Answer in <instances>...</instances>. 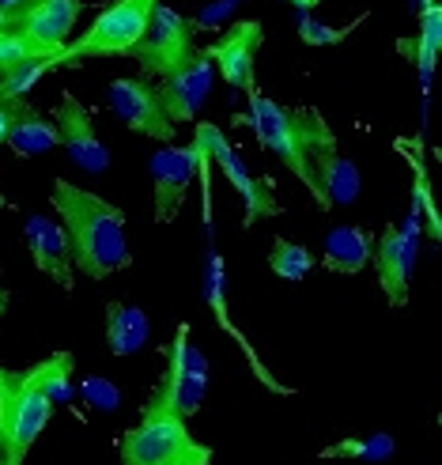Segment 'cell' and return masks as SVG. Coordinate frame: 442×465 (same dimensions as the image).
Listing matches in <instances>:
<instances>
[{
	"label": "cell",
	"mask_w": 442,
	"mask_h": 465,
	"mask_svg": "<svg viewBox=\"0 0 442 465\" xmlns=\"http://www.w3.org/2000/svg\"><path fill=\"white\" fill-rule=\"evenodd\" d=\"M19 99H0V144L8 141V125H12V114H15Z\"/></svg>",
	"instance_id": "28"
},
{
	"label": "cell",
	"mask_w": 442,
	"mask_h": 465,
	"mask_svg": "<svg viewBox=\"0 0 442 465\" xmlns=\"http://www.w3.org/2000/svg\"><path fill=\"white\" fill-rule=\"evenodd\" d=\"M27 250L38 272H45L61 292L76 288V269H73V250H68L64 227L54 223L50 216H31L27 220Z\"/></svg>",
	"instance_id": "15"
},
{
	"label": "cell",
	"mask_w": 442,
	"mask_h": 465,
	"mask_svg": "<svg viewBox=\"0 0 442 465\" xmlns=\"http://www.w3.org/2000/svg\"><path fill=\"white\" fill-rule=\"evenodd\" d=\"M265 42V31L258 19H239L231 23V27L220 35V42L212 45H201L204 57L212 61V68L227 80L231 91H258V84H253V61H258V50Z\"/></svg>",
	"instance_id": "9"
},
{
	"label": "cell",
	"mask_w": 442,
	"mask_h": 465,
	"mask_svg": "<svg viewBox=\"0 0 442 465\" xmlns=\"http://www.w3.org/2000/svg\"><path fill=\"white\" fill-rule=\"evenodd\" d=\"M106 344L113 356H133L148 344V314L129 303H106Z\"/></svg>",
	"instance_id": "18"
},
{
	"label": "cell",
	"mask_w": 442,
	"mask_h": 465,
	"mask_svg": "<svg viewBox=\"0 0 442 465\" xmlns=\"http://www.w3.org/2000/svg\"><path fill=\"white\" fill-rule=\"evenodd\" d=\"M204 299H208V307H212L216 311V322L223 325V330L231 333V337H235L239 341V348H242V352L250 356V363H253V371H258V379L265 382V386H272L276 393H288V386H280V382H276L272 375H269V371H265V363L258 360V356H253V348H250V341L235 330V325H231L227 322V307H223V258H220V253H212V258H208V276H204Z\"/></svg>",
	"instance_id": "20"
},
{
	"label": "cell",
	"mask_w": 442,
	"mask_h": 465,
	"mask_svg": "<svg viewBox=\"0 0 442 465\" xmlns=\"http://www.w3.org/2000/svg\"><path fill=\"white\" fill-rule=\"evenodd\" d=\"M352 31H356V23L352 27H325V23H318L314 15H299V38L307 45H333V42L348 38Z\"/></svg>",
	"instance_id": "26"
},
{
	"label": "cell",
	"mask_w": 442,
	"mask_h": 465,
	"mask_svg": "<svg viewBox=\"0 0 442 465\" xmlns=\"http://www.w3.org/2000/svg\"><path fill=\"white\" fill-rule=\"evenodd\" d=\"M54 416V401L45 398L42 363L12 371L0 363V465H23Z\"/></svg>",
	"instance_id": "3"
},
{
	"label": "cell",
	"mask_w": 442,
	"mask_h": 465,
	"mask_svg": "<svg viewBox=\"0 0 442 465\" xmlns=\"http://www.w3.org/2000/svg\"><path fill=\"white\" fill-rule=\"evenodd\" d=\"M80 12H83V0H34V5L15 19L12 31L34 45H45V50L61 54Z\"/></svg>",
	"instance_id": "14"
},
{
	"label": "cell",
	"mask_w": 442,
	"mask_h": 465,
	"mask_svg": "<svg viewBox=\"0 0 442 465\" xmlns=\"http://www.w3.org/2000/svg\"><path fill=\"white\" fill-rule=\"evenodd\" d=\"M438 42H442V5H438V0H427V8L420 15V35H416V38H401V54L416 61V73H420L424 91L431 87Z\"/></svg>",
	"instance_id": "19"
},
{
	"label": "cell",
	"mask_w": 442,
	"mask_h": 465,
	"mask_svg": "<svg viewBox=\"0 0 442 465\" xmlns=\"http://www.w3.org/2000/svg\"><path fill=\"white\" fill-rule=\"evenodd\" d=\"M193 144L204 152V159H216L220 163L223 178L235 185V193L242 197V208H246V213H242V227H253L258 220H269V216H280V201H276V193H272V182L250 174V167L242 163L239 148L227 144V136H223L220 125L201 122Z\"/></svg>",
	"instance_id": "5"
},
{
	"label": "cell",
	"mask_w": 442,
	"mask_h": 465,
	"mask_svg": "<svg viewBox=\"0 0 442 465\" xmlns=\"http://www.w3.org/2000/svg\"><path fill=\"white\" fill-rule=\"evenodd\" d=\"M370 250H375V235L367 227H352V223H340L325 235L321 246V265L337 272V276H356L367 269L370 262Z\"/></svg>",
	"instance_id": "16"
},
{
	"label": "cell",
	"mask_w": 442,
	"mask_h": 465,
	"mask_svg": "<svg viewBox=\"0 0 442 465\" xmlns=\"http://www.w3.org/2000/svg\"><path fill=\"white\" fill-rule=\"evenodd\" d=\"M19 159H34L57 148V125L45 118L38 106H31L27 99L15 103L12 114V125H8V141H5Z\"/></svg>",
	"instance_id": "17"
},
{
	"label": "cell",
	"mask_w": 442,
	"mask_h": 465,
	"mask_svg": "<svg viewBox=\"0 0 442 465\" xmlns=\"http://www.w3.org/2000/svg\"><path fill=\"white\" fill-rule=\"evenodd\" d=\"M155 5H162V0H110V5L91 19V27L80 35V42H64L54 68L76 64L87 57H129L133 45L148 31Z\"/></svg>",
	"instance_id": "4"
},
{
	"label": "cell",
	"mask_w": 442,
	"mask_h": 465,
	"mask_svg": "<svg viewBox=\"0 0 442 465\" xmlns=\"http://www.w3.org/2000/svg\"><path fill=\"white\" fill-rule=\"evenodd\" d=\"M34 5V0H0V12H5V19H8V27H15V19L23 15Z\"/></svg>",
	"instance_id": "27"
},
{
	"label": "cell",
	"mask_w": 442,
	"mask_h": 465,
	"mask_svg": "<svg viewBox=\"0 0 442 465\" xmlns=\"http://www.w3.org/2000/svg\"><path fill=\"white\" fill-rule=\"evenodd\" d=\"M73 379H76L73 352H54L50 360H42V386H45V398L54 405L73 401Z\"/></svg>",
	"instance_id": "24"
},
{
	"label": "cell",
	"mask_w": 442,
	"mask_h": 465,
	"mask_svg": "<svg viewBox=\"0 0 442 465\" xmlns=\"http://www.w3.org/2000/svg\"><path fill=\"white\" fill-rule=\"evenodd\" d=\"M57 144L64 148V155L76 163V167L91 171V174H103L110 167V152L106 144L99 141L95 125H91V114L87 106H80V99L73 91L61 95V106H57Z\"/></svg>",
	"instance_id": "13"
},
{
	"label": "cell",
	"mask_w": 442,
	"mask_h": 465,
	"mask_svg": "<svg viewBox=\"0 0 442 465\" xmlns=\"http://www.w3.org/2000/svg\"><path fill=\"white\" fill-rule=\"evenodd\" d=\"M197 167H204V152L197 144H167L152 155V201H155V220L171 223L178 216V208L190 193V182L197 174Z\"/></svg>",
	"instance_id": "11"
},
{
	"label": "cell",
	"mask_w": 442,
	"mask_h": 465,
	"mask_svg": "<svg viewBox=\"0 0 442 465\" xmlns=\"http://www.w3.org/2000/svg\"><path fill=\"white\" fill-rule=\"evenodd\" d=\"M159 386L167 390V398L178 409L182 420H193L201 412L204 393H208V360L190 344V325H178L174 344L167 352V371H162Z\"/></svg>",
	"instance_id": "8"
},
{
	"label": "cell",
	"mask_w": 442,
	"mask_h": 465,
	"mask_svg": "<svg viewBox=\"0 0 442 465\" xmlns=\"http://www.w3.org/2000/svg\"><path fill=\"white\" fill-rule=\"evenodd\" d=\"M5 314H8V292L0 288V318H5Z\"/></svg>",
	"instance_id": "30"
},
{
	"label": "cell",
	"mask_w": 442,
	"mask_h": 465,
	"mask_svg": "<svg viewBox=\"0 0 442 465\" xmlns=\"http://www.w3.org/2000/svg\"><path fill=\"white\" fill-rule=\"evenodd\" d=\"M393 454V435L378 431V435H367V439H340L333 447H321L318 461H337V458H359V461H382Z\"/></svg>",
	"instance_id": "23"
},
{
	"label": "cell",
	"mask_w": 442,
	"mask_h": 465,
	"mask_svg": "<svg viewBox=\"0 0 442 465\" xmlns=\"http://www.w3.org/2000/svg\"><path fill=\"white\" fill-rule=\"evenodd\" d=\"M416 231H420V213L412 208V216L401 223H389L382 231V239H375L370 262H375L382 295L393 311H401L408 303V288H412V269H416Z\"/></svg>",
	"instance_id": "7"
},
{
	"label": "cell",
	"mask_w": 442,
	"mask_h": 465,
	"mask_svg": "<svg viewBox=\"0 0 442 465\" xmlns=\"http://www.w3.org/2000/svg\"><path fill=\"white\" fill-rule=\"evenodd\" d=\"M212 61L204 57V50H197L185 57L171 76L155 80V95L162 103V114L171 118V125H185V122H197L201 114V103L208 99V91H212Z\"/></svg>",
	"instance_id": "10"
},
{
	"label": "cell",
	"mask_w": 442,
	"mask_h": 465,
	"mask_svg": "<svg viewBox=\"0 0 442 465\" xmlns=\"http://www.w3.org/2000/svg\"><path fill=\"white\" fill-rule=\"evenodd\" d=\"M0 208H8V197L5 193H0Z\"/></svg>",
	"instance_id": "31"
},
{
	"label": "cell",
	"mask_w": 442,
	"mask_h": 465,
	"mask_svg": "<svg viewBox=\"0 0 442 465\" xmlns=\"http://www.w3.org/2000/svg\"><path fill=\"white\" fill-rule=\"evenodd\" d=\"M193 31H197L193 19H185V15L174 12L171 5H155L144 38L133 45L129 57L141 64V73L155 84V80H162V76H171L174 68L197 50Z\"/></svg>",
	"instance_id": "6"
},
{
	"label": "cell",
	"mask_w": 442,
	"mask_h": 465,
	"mask_svg": "<svg viewBox=\"0 0 442 465\" xmlns=\"http://www.w3.org/2000/svg\"><path fill=\"white\" fill-rule=\"evenodd\" d=\"M34 61H57V54L45 50V45L27 42L15 31H0V80L19 73L23 64H34Z\"/></svg>",
	"instance_id": "22"
},
{
	"label": "cell",
	"mask_w": 442,
	"mask_h": 465,
	"mask_svg": "<svg viewBox=\"0 0 442 465\" xmlns=\"http://www.w3.org/2000/svg\"><path fill=\"white\" fill-rule=\"evenodd\" d=\"M54 68V61H34V64H23L19 73H12V76H5L0 80V99H27V91L50 73Z\"/></svg>",
	"instance_id": "25"
},
{
	"label": "cell",
	"mask_w": 442,
	"mask_h": 465,
	"mask_svg": "<svg viewBox=\"0 0 442 465\" xmlns=\"http://www.w3.org/2000/svg\"><path fill=\"white\" fill-rule=\"evenodd\" d=\"M54 208L61 216L68 250H73V269L91 281H106L110 272L129 269L133 253L125 239V213L106 197L80 190L68 178L54 182Z\"/></svg>",
	"instance_id": "1"
},
{
	"label": "cell",
	"mask_w": 442,
	"mask_h": 465,
	"mask_svg": "<svg viewBox=\"0 0 442 465\" xmlns=\"http://www.w3.org/2000/svg\"><path fill=\"white\" fill-rule=\"evenodd\" d=\"M314 265H318V258H314L307 246H299V242H291V239H284V235H276V239H272L269 269L280 276V281H291V284L307 281V276L314 272Z\"/></svg>",
	"instance_id": "21"
},
{
	"label": "cell",
	"mask_w": 442,
	"mask_h": 465,
	"mask_svg": "<svg viewBox=\"0 0 442 465\" xmlns=\"http://www.w3.org/2000/svg\"><path fill=\"white\" fill-rule=\"evenodd\" d=\"M110 110L118 114V122L133 133H144L152 141L174 144V125L162 114V103L155 95L152 80H136V76H122L110 84Z\"/></svg>",
	"instance_id": "12"
},
{
	"label": "cell",
	"mask_w": 442,
	"mask_h": 465,
	"mask_svg": "<svg viewBox=\"0 0 442 465\" xmlns=\"http://www.w3.org/2000/svg\"><path fill=\"white\" fill-rule=\"evenodd\" d=\"M118 458L122 465H212V447L190 435V420L155 382L141 420L118 439Z\"/></svg>",
	"instance_id": "2"
},
{
	"label": "cell",
	"mask_w": 442,
	"mask_h": 465,
	"mask_svg": "<svg viewBox=\"0 0 442 465\" xmlns=\"http://www.w3.org/2000/svg\"><path fill=\"white\" fill-rule=\"evenodd\" d=\"M288 5H295V8H299V15H310V12L321 5V0H288Z\"/></svg>",
	"instance_id": "29"
}]
</instances>
